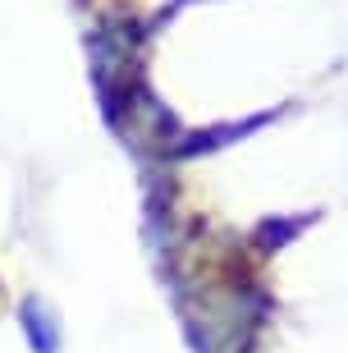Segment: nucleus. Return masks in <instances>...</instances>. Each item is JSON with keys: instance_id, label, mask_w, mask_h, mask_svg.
<instances>
[{"instance_id": "obj_1", "label": "nucleus", "mask_w": 348, "mask_h": 353, "mask_svg": "<svg viewBox=\"0 0 348 353\" xmlns=\"http://www.w3.org/2000/svg\"><path fill=\"white\" fill-rule=\"evenodd\" d=\"M19 326H23L28 344L37 353H60V321H55V312L41 299H28L19 307Z\"/></svg>"}]
</instances>
